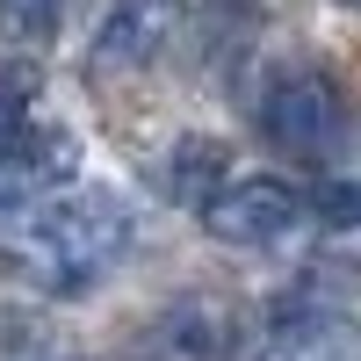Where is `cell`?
Listing matches in <instances>:
<instances>
[{
	"mask_svg": "<svg viewBox=\"0 0 361 361\" xmlns=\"http://www.w3.org/2000/svg\"><path fill=\"white\" fill-rule=\"evenodd\" d=\"M260 137L289 152L296 166H325L347 145V102L325 73H275V87L260 94Z\"/></svg>",
	"mask_w": 361,
	"mask_h": 361,
	"instance_id": "2",
	"label": "cell"
},
{
	"mask_svg": "<svg viewBox=\"0 0 361 361\" xmlns=\"http://www.w3.org/2000/svg\"><path fill=\"white\" fill-rule=\"evenodd\" d=\"M217 166H224V152H217V145H209V137H188V145H180V152L166 159V180H173V188L188 195V202H202L209 188H217Z\"/></svg>",
	"mask_w": 361,
	"mask_h": 361,
	"instance_id": "9",
	"label": "cell"
},
{
	"mask_svg": "<svg viewBox=\"0 0 361 361\" xmlns=\"http://www.w3.org/2000/svg\"><path fill=\"white\" fill-rule=\"evenodd\" d=\"M137 361H224V311L188 296V304H166L137 340Z\"/></svg>",
	"mask_w": 361,
	"mask_h": 361,
	"instance_id": "6",
	"label": "cell"
},
{
	"mask_svg": "<svg viewBox=\"0 0 361 361\" xmlns=\"http://www.w3.org/2000/svg\"><path fill=\"white\" fill-rule=\"evenodd\" d=\"M22 361H73V354H22Z\"/></svg>",
	"mask_w": 361,
	"mask_h": 361,
	"instance_id": "11",
	"label": "cell"
},
{
	"mask_svg": "<svg viewBox=\"0 0 361 361\" xmlns=\"http://www.w3.org/2000/svg\"><path fill=\"white\" fill-rule=\"evenodd\" d=\"M311 217H325V224H361V188H318V195H311Z\"/></svg>",
	"mask_w": 361,
	"mask_h": 361,
	"instance_id": "10",
	"label": "cell"
},
{
	"mask_svg": "<svg viewBox=\"0 0 361 361\" xmlns=\"http://www.w3.org/2000/svg\"><path fill=\"white\" fill-rule=\"evenodd\" d=\"M311 224V195L289 188L275 173H246V180H217L202 195V231L217 246H238V253H260V246H282L289 231Z\"/></svg>",
	"mask_w": 361,
	"mask_h": 361,
	"instance_id": "3",
	"label": "cell"
},
{
	"mask_svg": "<svg viewBox=\"0 0 361 361\" xmlns=\"http://www.w3.org/2000/svg\"><path fill=\"white\" fill-rule=\"evenodd\" d=\"M44 109V80L37 66H0V145H15Z\"/></svg>",
	"mask_w": 361,
	"mask_h": 361,
	"instance_id": "7",
	"label": "cell"
},
{
	"mask_svg": "<svg viewBox=\"0 0 361 361\" xmlns=\"http://www.w3.org/2000/svg\"><path fill=\"white\" fill-rule=\"evenodd\" d=\"M347 8H361V0H347Z\"/></svg>",
	"mask_w": 361,
	"mask_h": 361,
	"instance_id": "12",
	"label": "cell"
},
{
	"mask_svg": "<svg viewBox=\"0 0 361 361\" xmlns=\"http://www.w3.org/2000/svg\"><path fill=\"white\" fill-rule=\"evenodd\" d=\"M58 37V0H0V44L44 51Z\"/></svg>",
	"mask_w": 361,
	"mask_h": 361,
	"instance_id": "8",
	"label": "cell"
},
{
	"mask_svg": "<svg viewBox=\"0 0 361 361\" xmlns=\"http://www.w3.org/2000/svg\"><path fill=\"white\" fill-rule=\"evenodd\" d=\"M130 253V209L116 195L58 188L29 217H15V260L44 296H87Z\"/></svg>",
	"mask_w": 361,
	"mask_h": 361,
	"instance_id": "1",
	"label": "cell"
},
{
	"mask_svg": "<svg viewBox=\"0 0 361 361\" xmlns=\"http://www.w3.org/2000/svg\"><path fill=\"white\" fill-rule=\"evenodd\" d=\"M73 173H80V137L66 123H44L37 116L15 145H0V224H15L44 195L73 188Z\"/></svg>",
	"mask_w": 361,
	"mask_h": 361,
	"instance_id": "4",
	"label": "cell"
},
{
	"mask_svg": "<svg viewBox=\"0 0 361 361\" xmlns=\"http://www.w3.org/2000/svg\"><path fill=\"white\" fill-rule=\"evenodd\" d=\"M173 22H180L173 0H109L87 66H94V73H137V66H152V58L166 51V37H173Z\"/></svg>",
	"mask_w": 361,
	"mask_h": 361,
	"instance_id": "5",
	"label": "cell"
}]
</instances>
